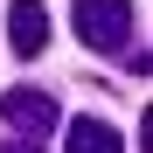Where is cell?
Listing matches in <instances>:
<instances>
[{"instance_id": "1", "label": "cell", "mask_w": 153, "mask_h": 153, "mask_svg": "<svg viewBox=\"0 0 153 153\" xmlns=\"http://www.w3.org/2000/svg\"><path fill=\"white\" fill-rule=\"evenodd\" d=\"M70 28H76L84 49H97V56H125V49H132V0H76Z\"/></svg>"}, {"instance_id": "2", "label": "cell", "mask_w": 153, "mask_h": 153, "mask_svg": "<svg viewBox=\"0 0 153 153\" xmlns=\"http://www.w3.org/2000/svg\"><path fill=\"white\" fill-rule=\"evenodd\" d=\"M0 118H7V125H14L21 139H42V132H56V125H63L56 97H49V91H28V84L0 91Z\"/></svg>"}, {"instance_id": "3", "label": "cell", "mask_w": 153, "mask_h": 153, "mask_svg": "<svg viewBox=\"0 0 153 153\" xmlns=\"http://www.w3.org/2000/svg\"><path fill=\"white\" fill-rule=\"evenodd\" d=\"M7 49L21 63L49 49V7H42V0H14V7H7Z\"/></svg>"}, {"instance_id": "4", "label": "cell", "mask_w": 153, "mask_h": 153, "mask_svg": "<svg viewBox=\"0 0 153 153\" xmlns=\"http://www.w3.org/2000/svg\"><path fill=\"white\" fill-rule=\"evenodd\" d=\"M63 153H125V132H118L111 118H70Z\"/></svg>"}, {"instance_id": "5", "label": "cell", "mask_w": 153, "mask_h": 153, "mask_svg": "<svg viewBox=\"0 0 153 153\" xmlns=\"http://www.w3.org/2000/svg\"><path fill=\"white\" fill-rule=\"evenodd\" d=\"M0 153H42V139H0Z\"/></svg>"}]
</instances>
